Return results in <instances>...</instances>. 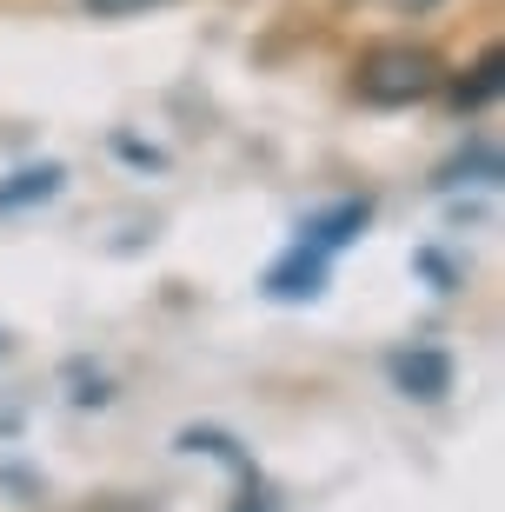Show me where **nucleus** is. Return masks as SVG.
<instances>
[{
  "label": "nucleus",
  "instance_id": "obj_1",
  "mask_svg": "<svg viewBox=\"0 0 505 512\" xmlns=\"http://www.w3.org/2000/svg\"><path fill=\"white\" fill-rule=\"evenodd\" d=\"M439 87H446V60L432 54V47H419V40H373V47L353 60V94L366 100V107H386V114L419 107V100H432Z\"/></svg>",
  "mask_w": 505,
  "mask_h": 512
},
{
  "label": "nucleus",
  "instance_id": "obj_2",
  "mask_svg": "<svg viewBox=\"0 0 505 512\" xmlns=\"http://www.w3.org/2000/svg\"><path fill=\"white\" fill-rule=\"evenodd\" d=\"M386 380H393V393L412 399V406H439V399H452V386H459V360H452V346L412 340V346H393V353H386Z\"/></svg>",
  "mask_w": 505,
  "mask_h": 512
},
{
  "label": "nucleus",
  "instance_id": "obj_3",
  "mask_svg": "<svg viewBox=\"0 0 505 512\" xmlns=\"http://www.w3.org/2000/svg\"><path fill=\"white\" fill-rule=\"evenodd\" d=\"M326 286H333V253H319L313 240H293V247L260 273V293L280 300V306H306V300H319Z\"/></svg>",
  "mask_w": 505,
  "mask_h": 512
},
{
  "label": "nucleus",
  "instance_id": "obj_4",
  "mask_svg": "<svg viewBox=\"0 0 505 512\" xmlns=\"http://www.w3.org/2000/svg\"><path fill=\"white\" fill-rule=\"evenodd\" d=\"M373 213H379L373 193H346V200H333V207H313V213H306V220H300V240H313L319 253H346V247H359V240H366Z\"/></svg>",
  "mask_w": 505,
  "mask_h": 512
},
{
  "label": "nucleus",
  "instance_id": "obj_5",
  "mask_svg": "<svg viewBox=\"0 0 505 512\" xmlns=\"http://www.w3.org/2000/svg\"><path fill=\"white\" fill-rule=\"evenodd\" d=\"M60 193H67V167L60 160H27V167H14L0 180V220H20V213L47 207Z\"/></svg>",
  "mask_w": 505,
  "mask_h": 512
},
{
  "label": "nucleus",
  "instance_id": "obj_6",
  "mask_svg": "<svg viewBox=\"0 0 505 512\" xmlns=\"http://www.w3.org/2000/svg\"><path fill=\"white\" fill-rule=\"evenodd\" d=\"M499 180H505V160H499V147H492L486 133H472L466 147H459L446 167L432 173V187H439V193H459V187H499Z\"/></svg>",
  "mask_w": 505,
  "mask_h": 512
},
{
  "label": "nucleus",
  "instance_id": "obj_7",
  "mask_svg": "<svg viewBox=\"0 0 505 512\" xmlns=\"http://www.w3.org/2000/svg\"><path fill=\"white\" fill-rule=\"evenodd\" d=\"M439 94H452V107H459V114H479V107H492V100L505 94V54H499V47H486V54L472 60L459 80L446 74V87H439Z\"/></svg>",
  "mask_w": 505,
  "mask_h": 512
},
{
  "label": "nucleus",
  "instance_id": "obj_8",
  "mask_svg": "<svg viewBox=\"0 0 505 512\" xmlns=\"http://www.w3.org/2000/svg\"><path fill=\"white\" fill-rule=\"evenodd\" d=\"M173 446H180V453H206L213 466H226L233 479H253V473H260V466H253V453H246L226 426H180V433H173Z\"/></svg>",
  "mask_w": 505,
  "mask_h": 512
},
{
  "label": "nucleus",
  "instance_id": "obj_9",
  "mask_svg": "<svg viewBox=\"0 0 505 512\" xmlns=\"http://www.w3.org/2000/svg\"><path fill=\"white\" fill-rule=\"evenodd\" d=\"M412 273H419L432 293H459V286H466V266L452 260L446 247H412Z\"/></svg>",
  "mask_w": 505,
  "mask_h": 512
},
{
  "label": "nucleus",
  "instance_id": "obj_10",
  "mask_svg": "<svg viewBox=\"0 0 505 512\" xmlns=\"http://www.w3.org/2000/svg\"><path fill=\"white\" fill-rule=\"evenodd\" d=\"M113 153H120L127 167H147V173H160V167H167V153H160V147H147V140H133V133H113Z\"/></svg>",
  "mask_w": 505,
  "mask_h": 512
},
{
  "label": "nucleus",
  "instance_id": "obj_11",
  "mask_svg": "<svg viewBox=\"0 0 505 512\" xmlns=\"http://www.w3.org/2000/svg\"><path fill=\"white\" fill-rule=\"evenodd\" d=\"M153 7H173V0H87L94 20H127V14H153Z\"/></svg>",
  "mask_w": 505,
  "mask_h": 512
},
{
  "label": "nucleus",
  "instance_id": "obj_12",
  "mask_svg": "<svg viewBox=\"0 0 505 512\" xmlns=\"http://www.w3.org/2000/svg\"><path fill=\"white\" fill-rule=\"evenodd\" d=\"M233 512H280V499H273V486L253 473V479H240V506Z\"/></svg>",
  "mask_w": 505,
  "mask_h": 512
},
{
  "label": "nucleus",
  "instance_id": "obj_13",
  "mask_svg": "<svg viewBox=\"0 0 505 512\" xmlns=\"http://www.w3.org/2000/svg\"><path fill=\"white\" fill-rule=\"evenodd\" d=\"M386 7H393V14H412V20H419V14H432V7H446V0H386Z\"/></svg>",
  "mask_w": 505,
  "mask_h": 512
},
{
  "label": "nucleus",
  "instance_id": "obj_14",
  "mask_svg": "<svg viewBox=\"0 0 505 512\" xmlns=\"http://www.w3.org/2000/svg\"><path fill=\"white\" fill-rule=\"evenodd\" d=\"M0 353H7V340H0Z\"/></svg>",
  "mask_w": 505,
  "mask_h": 512
}]
</instances>
